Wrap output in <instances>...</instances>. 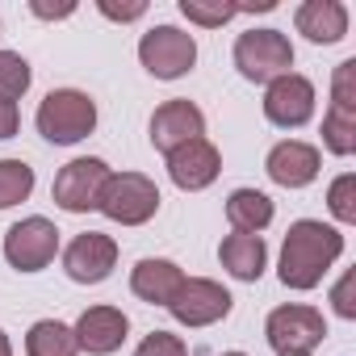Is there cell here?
<instances>
[{"instance_id":"20","label":"cell","mask_w":356,"mask_h":356,"mask_svg":"<svg viewBox=\"0 0 356 356\" xmlns=\"http://www.w3.org/2000/svg\"><path fill=\"white\" fill-rule=\"evenodd\" d=\"M76 352H80L76 331L59 318H42L26 335V356H76Z\"/></svg>"},{"instance_id":"19","label":"cell","mask_w":356,"mask_h":356,"mask_svg":"<svg viewBox=\"0 0 356 356\" xmlns=\"http://www.w3.org/2000/svg\"><path fill=\"white\" fill-rule=\"evenodd\" d=\"M227 218L235 231L243 235H260L268 222H273V197L260 193V189H235L227 197Z\"/></svg>"},{"instance_id":"10","label":"cell","mask_w":356,"mask_h":356,"mask_svg":"<svg viewBox=\"0 0 356 356\" xmlns=\"http://www.w3.org/2000/svg\"><path fill=\"white\" fill-rule=\"evenodd\" d=\"M264 118L281 130H298L314 118V84L298 72L277 76L264 92Z\"/></svg>"},{"instance_id":"7","label":"cell","mask_w":356,"mask_h":356,"mask_svg":"<svg viewBox=\"0 0 356 356\" xmlns=\"http://www.w3.org/2000/svg\"><path fill=\"white\" fill-rule=\"evenodd\" d=\"M59 252V231L51 218H22L9 227L5 235V260L17 268V273H42Z\"/></svg>"},{"instance_id":"30","label":"cell","mask_w":356,"mask_h":356,"mask_svg":"<svg viewBox=\"0 0 356 356\" xmlns=\"http://www.w3.org/2000/svg\"><path fill=\"white\" fill-rule=\"evenodd\" d=\"M17 126H22V113H17V105L0 97V138H13V134H17Z\"/></svg>"},{"instance_id":"33","label":"cell","mask_w":356,"mask_h":356,"mask_svg":"<svg viewBox=\"0 0 356 356\" xmlns=\"http://www.w3.org/2000/svg\"><path fill=\"white\" fill-rule=\"evenodd\" d=\"M277 356H310V352H277Z\"/></svg>"},{"instance_id":"34","label":"cell","mask_w":356,"mask_h":356,"mask_svg":"<svg viewBox=\"0 0 356 356\" xmlns=\"http://www.w3.org/2000/svg\"><path fill=\"white\" fill-rule=\"evenodd\" d=\"M222 356H243V352H222Z\"/></svg>"},{"instance_id":"13","label":"cell","mask_w":356,"mask_h":356,"mask_svg":"<svg viewBox=\"0 0 356 356\" xmlns=\"http://www.w3.org/2000/svg\"><path fill=\"white\" fill-rule=\"evenodd\" d=\"M118 264V243L101 231H84L67 243L63 252V268L76 285H101Z\"/></svg>"},{"instance_id":"25","label":"cell","mask_w":356,"mask_h":356,"mask_svg":"<svg viewBox=\"0 0 356 356\" xmlns=\"http://www.w3.org/2000/svg\"><path fill=\"white\" fill-rule=\"evenodd\" d=\"M327 206H331V214L339 222H356V176L352 172H343V176H335V181H331Z\"/></svg>"},{"instance_id":"28","label":"cell","mask_w":356,"mask_h":356,"mask_svg":"<svg viewBox=\"0 0 356 356\" xmlns=\"http://www.w3.org/2000/svg\"><path fill=\"white\" fill-rule=\"evenodd\" d=\"M352 285H356V273H343V277H339V285L331 289V302H335V314H339V318H356Z\"/></svg>"},{"instance_id":"18","label":"cell","mask_w":356,"mask_h":356,"mask_svg":"<svg viewBox=\"0 0 356 356\" xmlns=\"http://www.w3.org/2000/svg\"><path fill=\"white\" fill-rule=\"evenodd\" d=\"M218 260H222V268H227L235 281H260V273H264V264H268V248H264L260 235L235 231V235L222 239Z\"/></svg>"},{"instance_id":"21","label":"cell","mask_w":356,"mask_h":356,"mask_svg":"<svg viewBox=\"0 0 356 356\" xmlns=\"http://www.w3.org/2000/svg\"><path fill=\"white\" fill-rule=\"evenodd\" d=\"M34 193V168L22 159H0V210H13Z\"/></svg>"},{"instance_id":"2","label":"cell","mask_w":356,"mask_h":356,"mask_svg":"<svg viewBox=\"0 0 356 356\" xmlns=\"http://www.w3.org/2000/svg\"><path fill=\"white\" fill-rule=\"evenodd\" d=\"M34 122H38V134H42L47 143L72 147V143H80V138L92 134V126H97V105H92V97L80 92V88H55V92L42 97Z\"/></svg>"},{"instance_id":"24","label":"cell","mask_w":356,"mask_h":356,"mask_svg":"<svg viewBox=\"0 0 356 356\" xmlns=\"http://www.w3.org/2000/svg\"><path fill=\"white\" fill-rule=\"evenodd\" d=\"M181 13H185L193 26L218 30V26H227V22L239 13V5H231V0H181Z\"/></svg>"},{"instance_id":"26","label":"cell","mask_w":356,"mask_h":356,"mask_svg":"<svg viewBox=\"0 0 356 356\" xmlns=\"http://www.w3.org/2000/svg\"><path fill=\"white\" fill-rule=\"evenodd\" d=\"M331 105L335 109H356V59H343L331 80Z\"/></svg>"},{"instance_id":"8","label":"cell","mask_w":356,"mask_h":356,"mask_svg":"<svg viewBox=\"0 0 356 356\" xmlns=\"http://www.w3.org/2000/svg\"><path fill=\"white\" fill-rule=\"evenodd\" d=\"M168 310H172L176 323H185V327H210V323L231 314V293L218 281H210V277H185L181 289L172 293Z\"/></svg>"},{"instance_id":"29","label":"cell","mask_w":356,"mask_h":356,"mask_svg":"<svg viewBox=\"0 0 356 356\" xmlns=\"http://www.w3.org/2000/svg\"><path fill=\"white\" fill-rule=\"evenodd\" d=\"M97 9H101L105 17H113V22H134V17H143V13H147L143 0H134V5H113V0H101Z\"/></svg>"},{"instance_id":"6","label":"cell","mask_w":356,"mask_h":356,"mask_svg":"<svg viewBox=\"0 0 356 356\" xmlns=\"http://www.w3.org/2000/svg\"><path fill=\"white\" fill-rule=\"evenodd\" d=\"M105 181H109V163L97 159V155H84V159H72V163L59 168L55 185H51V197L67 214H88V210H97Z\"/></svg>"},{"instance_id":"23","label":"cell","mask_w":356,"mask_h":356,"mask_svg":"<svg viewBox=\"0 0 356 356\" xmlns=\"http://www.w3.org/2000/svg\"><path fill=\"white\" fill-rule=\"evenodd\" d=\"M30 80H34V72H30V63H26L22 55L0 51V97L17 105V97H26Z\"/></svg>"},{"instance_id":"14","label":"cell","mask_w":356,"mask_h":356,"mask_svg":"<svg viewBox=\"0 0 356 356\" xmlns=\"http://www.w3.org/2000/svg\"><path fill=\"white\" fill-rule=\"evenodd\" d=\"M76 343L88 352V356H109L126 343V331H130V318L118 310V306H88L80 318H76Z\"/></svg>"},{"instance_id":"22","label":"cell","mask_w":356,"mask_h":356,"mask_svg":"<svg viewBox=\"0 0 356 356\" xmlns=\"http://www.w3.org/2000/svg\"><path fill=\"white\" fill-rule=\"evenodd\" d=\"M323 143H327V151H335V155H352L356 151V109H327V118H323Z\"/></svg>"},{"instance_id":"27","label":"cell","mask_w":356,"mask_h":356,"mask_svg":"<svg viewBox=\"0 0 356 356\" xmlns=\"http://www.w3.org/2000/svg\"><path fill=\"white\" fill-rule=\"evenodd\" d=\"M134 356H189V348H185L181 335H172V331H151V335L134 348Z\"/></svg>"},{"instance_id":"31","label":"cell","mask_w":356,"mask_h":356,"mask_svg":"<svg viewBox=\"0 0 356 356\" xmlns=\"http://www.w3.org/2000/svg\"><path fill=\"white\" fill-rule=\"evenodd\" d=\"M38 17H72L76 13V5H59V9H51V5H38V0H34V5H30Z\"/></svg>"},{"instance_id":"11","label":"cell","mask_w":356,"mask_h":356,"mask_svg":"<svg viewBox=\"0 0 356 356\" xmlns=\"http://www.w3.org/2000/svg\"><path fill=\"white\" fill-rule=\"evenodd\" d=\"M202 134H206V113L193 101H185V97L163 101L151 113V147L163 151V155H172L176 147H185V143H193Z\"/></svg>"},{"instance_id":"3","label":"cell","mask_w":356,"mask_h":356,"mask_svg":"<svg viewBox=\"0 0 356 356\" xmlns=\"http://www.w3.org/2000/svg\"><path fill=\"white\" fill-rule=\"evenodd\" d=\"M97 210H101L109 222L143 227V222H151L155 210H159V189H155L151 176H143V172H109Z\"/></svg>"},{"instance_id":"9","label":"cell","mask_w":356,"mask_h":356,"mask_svg":"<svg viewBox=\"0 0 356 356\" xmlns=\"http://www.w3.org/2000/svg\"><path fill=\"white\" fill-rule=\"evenodd\" d=\"M264 335H268V343L277 352H310L314 343L327 339V323H323V314L314 306L293 302V306H277L268 314Z\"/></svg>"},{"instance_id":"1","label":"cell","mask_w":356,"mask_h":356,"mask_svg":"<svg viewBox=\"0 0 356 356\" xmlns=\"http://www.w3.org/2000/svg\"><path fill=\"white\" fill-rule=\"evenodd\" d=\"M343 256V235L327 222L302 218L285 231V248H281V285L289 289H314L323 281V273Z\"/></svg>"},{"instance_id":"32","label":"cell","mask_w":356,"mask_h":356,"mask_svg":"<svg viewBox=\"0 0 356 356\" xmlns=\"http://www.w3.org/2000/svg\"><path fill=\"white\" fill-rule=\"evenodd\" d=\"M0 356H13V343H9V335L0 331Z\"/></svg>"},{"instance_id":"17","label":"cell","mask_w":356,"mask_h":356,"mask_svg":"<svg viewBox=\"0 0 356 356\" xmlns=\"http://www.w3.org/2000/svg\"><path fill=\"white\" fill-rule=\"evenodd\" d=\"M293 22H298V34H306L318 47H331L348 34V9L339 0H306Z\"/></svg>"},{"instance_id":"15","label":"cell","mask_w":356,"mask_h":356,"mask_svg":"<svg viewBox=\"0 0 356 356\" xmlns=\"http://www.w3.org/2000/svg\"><path fill=\"white\" fill-rule=\"evenodd\" d=\"M264 172L281 189H306L314 176H318V147L302 143V138H285L268 151L264 159Z\"/></svg>"},{"instance_id":"16","label":"cell","mask_w":356,"mask_h":356,"mask_svg":"<svg viewBox=\"0 0 356 356\" xmlns=\"http://www.w3.org/2000/svg\"><path fill=\"white\" fill-rule=\"evenodd\" d=\"M181 281H185V273L176 268L172 260H159V256L138 260L134 273H130V289H134V298H143V302H151V306H168L172 293L181 289Z\"/></svg>"},{"instance_id":"4","label":"cell","mask_w":356,"mask_h":356,"mask_svg":"<svg viewBox=\"0 0 356 356\" xmlns=\"http://www.w3.org/2000/svg\"><path fill=\"white\" fill-rule=\"evenodd\" d=\"M235 67L252 84H273L277 76H289L293 47L281 30H248L235 38Z\"/></svg>"},{"instance_id":"5","label":"cell","mask_w":356,"mask_h":356,"mask_svg":"<svg viewBox=\"0 0 356 356\" xmlns=\"http://www.w3.org/2000/svg\"><path fill=\"white\" fill-rule=\"evenodd\" d=\"M138 59L155 80H181L197 63V42H193V34L176 30V26H155L143 34Z\"/></svg>"},{"instance_id":"12","label":"cell","mask_w":356,"mask_h":356,"mask_svg":"<svg viewBox=\"0 0 356 356\" xmlns=\"http://www.w3.org/2000/svg\"><path fill=\"white\" fill-rule=\"evenodd\" d=\"M218 172H222V155L210 138H193L185 147H176L168 155V176H172V185L176 189H185V193H202L218 181Z\"/></svg>"}]
</instances>
